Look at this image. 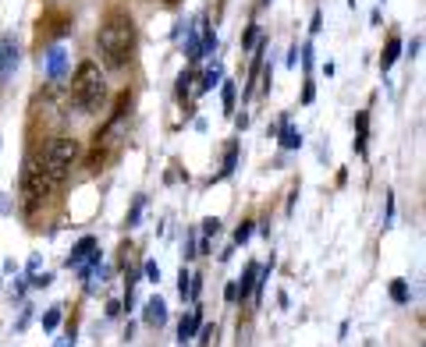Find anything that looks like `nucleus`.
<instances>
[{"label":"nucleus","instance_id":"obj_8","mask_svg":"<svg viewBox=\"0 0 426 347\" xmlns=\"http://www.w3.org/2000/svg\"><path fill=\"white\" fill-rule=\"evenodd\" d=\"M146 323H149V326H164V323H167V305H164V298H149V301H146Z\"/></svg>","mask_w":426,"mask_h":347},{"label":"nucleus","instance_id":"obj_22","mask_svg":"<svg viewBox=\"0 0 426 347\" xmlns=\"http://www.w3.org/2000/svg\"><path fill=\"white\" fill-rule=\"evenodd\" d=\"M235 160H238V149H231V152H228V160H224V170H221L224 177H228V174L235 170Z\"/></svg>","mask_w":426,"mask_h":347},{"label":"nucleus","instance_id":"obj_13","mask_svg":"<svg viewBox=\"0 0 426 347\" xmlns=\"http://www.w3.org/2000/svg\"><path fill=\"white\" fill-rule=\"evenodd\" d=\"M281 145H284V149H298V145H302V135L291 128L288 121H284V128H281Z\"/></svg>","mask_w":426,"mask_h":347},{"label":"nucleus","instance_id":"obj_23","mask_svg":"<svg viewBox=\"0 0 426 347\" xmlns=\"http://www.w3.org/2000/svg\"><path fill=\"white\" fill-rule=\"evenodd\" d=\"M146 276L153 280V283H160V266L157 263H146Z\"/></svg>","mask_w":426,"mask_h":347},{"label":"nucleus","instance_id":"obj_1","mask_svg":"<svg viewBox=\"0 0 426 347\" xmlns=\"http://www.w3.org/2000/svg\"><path fill=\"white\" fill-rule=\"evenodd\" d=\"M96 46H100V57L107 60V68H125L135 50V21L125 11L107 15V21L100 25Z\"/></svg>","mask_w":426,"mask_h":347},{"label":"nucleus","instance_id":"obj_19","mask_svg":"<svg viewBox=\"0 0 426 347\" xmlns=\"http://www.w3.org/2000/svg\"><path fill=\"white\" fill-rule=\"evenodd\" d=\"M178 291H181V298H189V291H192V276H189V269L178 273Z\"/></svg>","mask_w":426,"mask_h":347},{"label":"nucleus","instance_id":"obj_20","mask_svg":"<svg viewBox=\"0 0 426 347\" xmlns=\"http://www.w3.org/2000/svg\"><path fill=\"white\" fill-rule=\"evenodd\" d=\"M224 110H235V82H224Z\"/></svg>","mask_w":426,"mask_h":347},{"label":"nucleus","instance_id":"obj_3","mask_svg":"<svg viewBox=\"0 0 426 347\" xmlns=\"http://www.w3.org/2000/svg\"><path fill=\"white\" fill-rule=\"evenodd\" d=\"M75 160H78V142L75 139H53L43 152V174L57 184V181H65L71 174Z\"/></svg>","mask_w":426,"mask_h":347},{"label":"nucleus","instance_id":"obj_10","mask_svg":"<svg viewBox=\"0 0 426 347\" xmlns=\"http://www.w3.org/2000/svg\"><path fill=\"white\" fill-rule=\"evenodd\" d=\"M256 276H259V266L256 263H249L246 266V273H241V280H235L238 283V294L246 298V294H253V287H256Z\"/></svg>","mask_w":426,"mask_h":347},{"label":"nucleus","instance_id":"obj_12","mask_svg":"<svg viewBox=\"0 0 426 347\" xmlns=\"http://www.w3.org/2000/svg\"><path fill=\"white\" fill-rule=\"evenodd\" d=\"M398 53H402V39H391V43H387V50H384V57H380V68L387 71V68L394 64V60H398Z\"/></svg>","mask_w":426,"mask_h":347},{"label":"nucleus","instance_id":"obj_21","mask_svg":"<svg viewBox=\"0 0 426 347\" xmlns=\"http://www.w3.org/2000/svg\"><path fill=\"white\" fill-rule=\"evenodd\" d=\"M217 231H221V220H213V216H210V220H203V234H206V238H213Z\"/></svg>","mask_w":426,"mask_h":347},{"label":"nucleus","instance_id":"obj_5","mask_svg":"<svg viewBox=\"0 0 426 347\" xmlns=\"http://www.w3.org/2000/svg\"><path fill=\"white\" fill-rule=\"evenodd\" d=\"M68 64H71V53H68V46H50L46 50V60H43V68H46V78H65L68 75Z\"/></svg>","mask_w":426,"mask_h":347},{"label":"nucleus","instance_id":"obj_4","mask_svg":"<svg viewBox=\"0 0 426 347\" xmlns=\"http://www.w3.org/2000/svg\"><path fill=\"white\" fill-rule=\"evenodd\" d=\"M50 192H53V181L43 174V167H40V163H28V167H25V177H22L25 209H36V206H43V202L50 199Z\"/></svg>","mask_w":426,"mask_h":347},{"label":"nucleus","instance_id":"obj_24","mask_svg":"<svg viewBox=\"0 0 426 347\" xmlns=\"http://www.w3.org/2000/svg\"><path fill=\"white\" fill-rule=\"evenodd\" d=\"M224 298H228V301H238V283H235V280L228 283V291H224Z\"/></svg>","mask_w":426,"mask_h":347},{"label":"nucleus","instance_id":"obj_14","mask_svg":"<svg viewBox=\"0 0 426 347\" xmlns=\"http://www.w3.org/2000/svg\"><path fill=\"white\" fill-rule=\"evenodd\" d=\"M217 85H221V68H210L203 75V82H199V92H210V89H217Z\"/></svg>","mask_w":426,"mask_h":347},{"label":"nucleus","instance_id":"obj_2","mask_svg":"<svg viewBox=\"0 0 426 347\" xmlns=\"http://www.w3.org/2000/svg\"><path fill=\"white\" fill-rule=\"evenodd\" d=\"M107 100V78L93 60H82L71 75V103L78 114H96L100 103Z\"/></svg>","mask_w":426,"mask_h":347},{"label":"nucleus","instance_id":"obj_15","mask_svg":"<svg viewBox=\"0 0 426 347\" xmlns=\"http://www.w3.org/2000/svg\"><path fill=\"white\" fill-rule=\"evenodd\" d=\"M366 128H370V117L359 114V139H355V152H366Z\"/></svg>","mask_w":426,"mask_h":347},{"label":"nucleus","instance_id":"obj_7","mask_svg":"<svg viewBox=\"0 0 426 347\" xmlns=\"http://www.w3.org/2000/svg\"><path fill=\"white\" fill-rule=\"evenodd\" d=\"M93 251H96V238H89V234H85V238H82V241H78V244L71 248V256H68V266H71V269H78V266H82V263H85L89 256H93Z\"/></svg>","mask_w":426,"mask_h":347},{"label":"nucleus","instance_id":"obj_17","mask_svg":"<svg viewBox=\"0 0 426 347\" xmlns=\"http://www.w3.org/2000/svg\"><path fill=\"white\" fill-rule=\"evenodd\" d=\"M60 312H65V308H50V312L43 315V330H50V333H53V330L60 326Z\"/></svg>","mask_w":426,"mask_h":347},{"label":"nucleus","instance_id":"obj_6","mask_svg":"<svg viewBox=\"0 0 426 347\" xmlns=\"http://www.w3.org/2000/svg\"><path fill=\"white\" fill-rule=\"evenodd\" d=\"M18 68V43L11 36H0V82H8Z\"/></svg>","mask_w":426,"mask_h":347},{"label":"nucleus","instance_id":"obj_25","mask_svg":"<svg viewBox=\"0 0 426 347\" xmlns=\"http://www.w3.org/2000/svg\"><path fill=\"white\" fill-rule=\"evenodd\" d=\"M57 347H75V340H71V337H60V340H57Z\"/></svg>","mask_w":426,"mask_h":347},{"label":"nucleus","instance_id":"obj_9","mask_svg":"<svg viewBox=\"0 0 426 347\" xmlns=\"http://www.w3.org/2000/svg\"><path fill=\"white\" fill-rule=\"evenodd\" d=\"M199 326H203V315H199V308H192L185 319H181V326H178V340H192Z\"/></svg>","mask_w":426,"mask_h":347},{"label":"nucleus","instance_id":"obj_11","mask_svg":"<svg viewBox=\"0 0 426 347\" xmlns=\"http://www.w3.org/2000/svg\"><path fill=\"white\" fill-rule=\"evenodd\" d=\"M203 18H199V28H189V43H185V53L189 60H199V50H203Z\"/></svg>","mask_w":426,"mask_h":347},{"label":"nucleus","instance_id":"obj_18","mask_svg":"<svg viewBox=\"0 0 426 347\" xmlns=\"http://www.w3.org/2000/svg\"><path fill=\"white\" fill-rule=\"evenodd\" d=\"M253 227H256V224H253V220H246V224H241V227L235 231V244H246V241L253 238Z\"/></svg>","mask_w":426,"mask_h":347},{"label":"nucleus","instance_id":"obj_16","mask_svg":"<svg viewBox=\"0 0 426 347\" xmlns=\"http://www.w3.org/2000/svg\"><path fill=\"white\" fill-rule=\"evenodd\" d=\"M391 298L398 301V305H405V301H409V283H405V280H394V283H391Z\"/></svg>","mask_w":426,"mask_h":347}]
</instances>
